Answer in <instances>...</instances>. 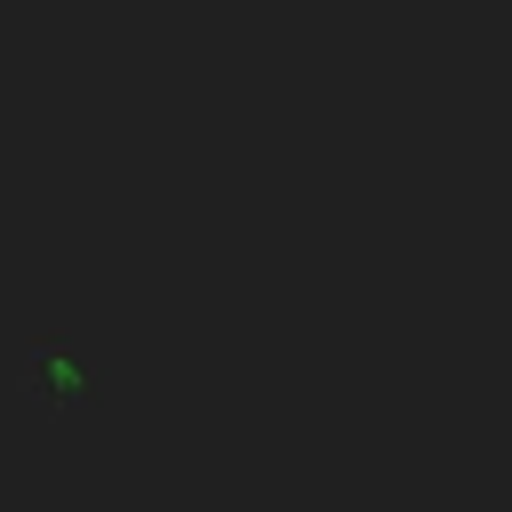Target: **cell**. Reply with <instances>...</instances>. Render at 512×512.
<instances>
[{"label": "cell", "instance_id": "1", "mask_svg": "<svg viewBox=\"0 0 512 512\" xmlns=\"http://www.w3.org/2000/svg\"><path fill=\"white\" fill-rule=\"evenodd\" d=\"M16 392H24V408L48 424V432H72V424H88L104 400H112V376H120V360H112V344H88V336H64V328H40L32 344H16Z\"/></svg>", "mask_w": 512, "mask_h": 512}]
</instances>
